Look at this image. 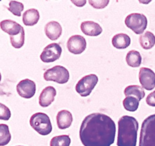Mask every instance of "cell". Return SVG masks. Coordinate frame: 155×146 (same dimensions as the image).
I'll use <instances>...</instances> for the list:
<instances>
[{
    "mask_svg": "<svg viewBox=\"0 0 155 146\" xmlns=\"http://www.w3.org/2000/svg\"><path fill=\"white\" fill-rule=\"evenodd\" d=\"M116 135V125L109 116L93 113L86 116L80 128V138L84 146H110Z\"/></svg>",
    "mask_w": 155,
    "mask_h": 146,
    "instance_id": "6da1fadb",
    "label": "cell"
},
{
    "mask_svg": "<svg viewBox=\"0 0 155 146\" xmlns=\"http://www.w3.org/2000/svg\"><path fill=\"white\" fill-rule=\"evenodd\" d=\"M139 123L135 117L123 116L118 121L117 146H136Z\"/></svg>",
    "mask_w": 155,
    "mask_h": 146,
    "instance_id": "7a4b0ae2",
    "label": "cell"
},
{
    "mask_svg": "<svg viewBox=\"0 0 155 146\" xmlns=\"http://www.w3.org/2000/svg\"><path fill=\"white\" fill-rule=\"evenodd\" d=\"M139 146H155V113L142 122Z\"/></svg>",
    "mask_w": 155,
    "mask_h": 146,
    "instance_id": "3957f363",
    "label": "cell"
},
{
    "mask_svg": "<svg viewBox=\"0 0 155 146\" xmlns=\"http://www.w3.org/2000/svg\"><path fill=\"white\" fill-rule=\"evenodd\" d=\"M30 124L35 131L42 135H47L52 131L51 120L47 114L44 113H36L31 116Z\"/></svg>",
    "mask_w": 155,
    "mask_h": 146,
    "instance_id": "277c9868",
    "label": "cell"
},
{
    "mask_svg": "<svg viewBox=\"0 0 155 146\" xmlns=\"http://www.w3.org/2000/svg\"><path fill=\"white\" fill-rule=\"evenodd\" d=\"M125 24L136 34H142L148 26V19L143 14L132 13L125 19Z\"/></svg>",
    "mask_w": 155,
    "mask_h": 146,
    "instance_id": "5b68a950",
    "label": "cell"
},
{
    "mask_svg": "<svg viewBox=\"0 0 155 146\" xmlns=\"http://www.w3.org/2000/svg\"><path fill=\"white\" fill-rule=\"evenodd\" d=\"M45 81L57 82L58 84H65L69 81L70 74L68 70L62 65H55L48 68L44 73Z\"/></svg>",
    "mask_w": 155,
    "mask_h": 146,
    "instance_id": "8992f818",
    "label": "cell"
},
{
    "mask_svg": "<svg viewBox=\"0 0 155 146\" xmlns=\"http://www.w3.org/2000/svg\"><path fill=\"white\" fill-rule=\"evenodd\" d=\"M98 82V78L96 75L90 74L84 76L76 85V91L81 97H87L92 93Z\"/></svg>",
    "mask_w": 155,
    "mask_h": 146,
    "instance_id": "52a82bcc",
    "label": "cell"
},
{
    "mask_svg": "<svg viewBox=\"0 0 155 146\" xmlns=\"http://www.w3.org/2000/svg\"><path fill=\"white\" fill-rule=\"evenodd\" d=\"M62 53V48L60 44L53 43L48 44L44 48L43 51L40 55L41 60L43 62H53L58 60L61 57Z\"/></svg>",
    "mask_w": 155,
    "mask_h": 146,
    "instance_id": "ba28073f",
    "label": "cell"
},
{
    "mask_svg": "<svg viewBox=\"0 0 155 146\" xmlns=\"http://www.w3.org/2000/svg\"><path fill=\"white\" fill-rule=\"evenodd\" d=\"M36 91V83L30 79H24L17 85V92L23 98H31L35 95Z\"/></svg>",
    "mask_w": 155,
    "mask_h": 146,
    "instance_id": "9c48e42d",
    "label": "cell"
},
{
    "mask_svg": "<svg viewBox=\"0 0 155 146\" xmlns=\"http://www.w3.org/2000/svg\"><path fill=\"white\" fill-rule=\"evenodd\" d=\"M139 79L142 88L151 91L155 88V73L148 68H141L139 73Z\"/></svg>",
    "mask_w": 155,
    "mask_h": 146,
    "instance_id": "30bf717a",
    "label": "cell"
},
{
    "mask_svg": "<svg viewBox=\"0 0 155 146\" xmlns=\"http://www.w3.org/2000/svg\"><path fill=\"white\" fill-rule=\"evenodd\" d=\"M67 47L73 54H81L86 48V40L81 35H73L68 39Z\"/></svg>",
    "mask_w": 155,
    "mask_h": 146,
    "instance_id": "8fae6325",
    "label": "cell"
},
{
    "mask_svg": "<svg viewBox=\"0 0 155 146\" xmlns=\"http://www.w3.org/2000/svg\"><path fill=\"white\" fill-rule=\"evenodd\" d=\"M56 94L57 92L55 88H53L52 86H48L44 88L39 97V105L42 107H47L51 105L54 100Z\"/></svg>",
    "mask_w": 155,
    "mask_h": 146,
    "instance_id": "7c38bea8",
    "label": "cell"
},
{
    "mask_svg": "<svg viewBox=\"0 0 155 146\" xmlns=\"http://www.w3.org/2000/svg\"><path fill=\"white\" fill-rule=\"evenodd\" d=\"M82 32L87 36H96L102 33V28L98 23L92 21H86L82 22L80 25Z\"/></svg>",
    "mask_w": 155,
    "mask_h": 146,
    "instance_id": "4fadbf2b",
    "label": "cell"
},
{
    "mask_svg": "<svg viewBox=\"0 0 155 146\" xmlns=\"http://www.w3.org/2000/svg\"><path fill=\"white\" fill-rule=\"evenodd\" d=\"M45 35L51 40H56L61 36L62 33V27L57 21H50L45 26Z\"/></svg>",
    "mask_w": 155,
    "mask_h": 146,
    "instance_id": "5bb4252c",
    "label": "cell"
},
{
    "mask_svg": "<svg viewBox=\"0 0 155 146\" xmlns=\"http://www.w3.org/2000/svg\"><path fill=\"white\" fill-rule=\"evenodd\" d=\"M58 127L60 129H65L69 128L73 123V116L70 111L63 109L58 113L57 116Z\"/></svg>",
    "mask_w": 155,
    "mask_h": 146,
    "instance_id": "9a60e30c",
    "label": "cell"
},
{
    "mask_svg": "<svg viewBox=\"0 0 155 146\" xmlns=\"http://www.w3.org/2000/svg\"><path fill=\"white\" fill-rule=\"evenodd\" d=\"M1 29L5 33H8L10 36H16L19 34L22 29V26L12 20H4L0 23Z\"/></svg>",
    "mask_w": 155,
    "mask_h": 146,
    "instance_id": "2e32d148",
    "label": "cell"
},
{
    "mask_svg": "<svg viewBox=\"0 0 155 146\" xmlns=\"http://www.w3.org/2000/svg\"><path fill=\"white\" fill-rule=\"evenodd\" d=\"M131 39L126 33H117L112 38V44L116 49L124 50L130 45Z\"/></svg>",
    "mask_w": 155,
    "mask_h": 146,
    "instance_id": "e0dca14e",
    "label": "cell"
},
{
    "mask_svg": "<svg viewBox=\"0 0 155 146\" xmlns=\"http://www.w3.org/2000/svg\"><path fill=\"white\" fill-rule=\"evenodd\" d=\"M39 20V11L35 9H30L26 11L23 15V23L26 26H33Z\"/></svg>",
    "mask_w": 155,
    "mask_h": 146,
    "instance_id": "ac0fdd59",
    "label": "cell"
},
{
    "mask_svg": "<svg viewBox=\"0 0 155 146\" xmlns=\"http://www.w3.org/2000/svg\"><path fill=\"white\" fill-rule=\"evenodd\" d=\"M124 94L126 97H134L140 101L145 97V93L143 88L139 85H130L124 90Z\"/></svg>",
    "mask_w": 155,
    "mask_h": 146,
    "instance_id": "d6986e66",
    "label": "cell"
},
{
    "mask_svg": "<svg viewBox=\"0 0 155 146\" xmlns=\"http://www.w3.org/2000/svg\"><path fill=\"white\" fill-rule=\"evenodd\" d=\"M139 43L144 50H150L155 45V36L151 31H146L139 36Z\"/></svg>",
    "mask_w": 155,
    "mask_h": 146,
    "instance_id": "ffe728a7",
    "label": "cell"
},
{
    "mask_svg": "<svg viewBox=\"0 0 155 146\" xmlns=\"http://www.w3.org/2000/svg\"><path fill=\"white\" fill-rule=\"evenodd\" d=\"M142 56L140 53L136 50H131L127 53L126 56V61L129 66L133 68L139 67L142 64Z\"/></svg>",
    "mask_w": 155,
    "mask_h": 146,
    "instance_id": "44dd1931",
    "label": "cell"
},
{
    "mask_svg": "<svg viewBox=\"0 0 155 146\" xmlns=\"http://www.w3.org/2000/svg\"><path fill=\"white\" fill-rule=\"evenodd\" d=\"M12 138L8 126L6 124H0V146H4L8 144Z\"/></svg>",
    "mask_w": 155,
    "mask_h": 146,
    "instance_id": "7402d4cb",
    "label": "cell"
},
{
    "mask_svg": "<svg viewBox=\"0 0 155 146\" xmlns=\"http://www.w3.org/2000/svg\"><path fill=\"white\" fill-rule=\"evenodd\" d=\"M71 138L68 135H62L54 136L50 141V146H70Z\"/></svg>",
    "mask_w": 155,
    "mask_h": 146,
    "instance_id": "603a6c76",
    "label": "cell"
},
{
    "mask_svg": "<svg viewBox=\"0 0 155 146\" xmlns=\"http://www.w3.org/2000/svg\"><path fill=\"white\" fill-rule=\"evenodd\" d=\"M124 108L130 112H135L139 106V100L134 97H127L123 101Z\"/></svg>",
    "mask_w": 155,
    "mask_h": 146,
    "instance_id": "cb8c5ba5",
    "label": "cell"
},
{
    "mask_svg": "<svg viewBox=\"0 0 155 146\" xmlns=\"http://www.w3.org/2000/svg\"><path fill=\"white\" fill-rule=\"evenodd\" d=\"M24 40H25V33H24V27H22L19 34L16 36H10L11 44L15 49L21 48L24 46Z\"/></svg>",
    "mask_w": 155,
    "mask_h": 146,
    "instance_id": "d4e9b609",
    "label": "cell"
},
{
    "mask_svg": "<svg viewBox=\"0 0 155 146\" xmlns=\"http://www.w3.org/2000/svg\"><path fill=\"white\" fill-rule=\"evenodd\" d=\"M24 6L23 3L20 2L11 1L9 2V6L8 7V9L14 15L20 17L21 15V12L24 10Z\"/></svg>",
    "mask_w": 155,
    "mask_h": 146,
    "instance_id": "484cf974",
    "label": "cell"
},
{
    "mask_svg": "<svg viewBox=\"0 0 155 146\" xmlns=\"http://www.w3.org/2000/svg\"><path fill=\"white\" fill-rule=\"evenodd\" d=\"M89 3L95 9H101L109 4V0H89Z\"/></svg>",
    "mask_w": 155,
    "mask_h": 146,
    "instance_id": "4316f807",
    "label": "cell"
},
{
    "mask_svg": "<svg viewBox=\"0 0 155 146\" xmlns=\"http://www.w3.org/2000/svg\"><path fill=\"white\" fill-rule=\"evenodd\" d=\"M11 117V111L3 103H0V120H8Z\"/></svg>",
    "mask_w": 155,
    "mask_h": 146,
    "instance_id": "83f0119b",
    "label": "cell"
},
{
    "mask_svg": "<svg viewBox=\"0 0 155 146\" xmlns=\"http://www.w3.org/2000/svg\"><path fill=\"white\" fill-rule=\"evenodd\" d=\"M147 104L151 106H155V91L150 93L146 97Z\"/></svg>",
    "mask_w": 155,
    "mask_h": 146,
    "instance_id": "f1b7e54d",
    "label": "cell"
},
{
    "mask_svg": "<svg viewBox=\"0 0 155 146\" xmlns=\"http://www.w3.org/2000/svg\"><path fill=\"white\" fill-rule=\"evenodd\" d=\"M71 2L74 3V5H76L78 7H83V6H84V5H86V0H82V1H74V0H71Z\"/></svg>",
    "mask_w": 155,
    "mask_h": 146,
    "instance_id": "f546056e",
    "label": "cell"
},
{
    "mask_svg": "<svg viewBox=\"0 0 155 146\" xmlns=\"http://www.w3.org/2000/svg\"><path fill=\"white\" fill-rule=\"evenodd\" d=\"M18 146H22V145H18Z\"/></svg>",
    "mask_w": 155,
    "mask_h": 146,
    "instance_id": "4dcf8cb0",
    "label": "cell"
}]
</instances>
